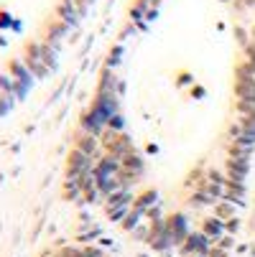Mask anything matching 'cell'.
<instances>
[{"label": "cell", "mask_w": 255, "mask_h": 257, "mask_svg": "<svg viewBox=\"0 0 255 257\" xmlns=\"http://www.w3.org/2000/svg\"><path fill=\"white\" fill-rule=\"evenodd\" d=\"M13 102H16V97H6V94H0V117H3L8 109L13 107Z\"/></svg>", "instance_id": "obj_27"}, {"label": "cell", "mask_w": 255, "mask_h": 257, "mask_svg": "<svg viewBox=\"0 0 255 257\" xmlns=\"http://www.w3.org/2000/svg\"><path fill=\"white\" fill-rule=\"evenodd\" d=\"M237 94H240V99H245V97H255V79H242V82H237Z\"/></svg>", "instance_id": "obj_20"}, {"label": "cell", "mask_w": 255, "mask_h": 257, "mask_svg": "<svg viewBox=\"0 0 255 257\" xmlns=\"http://www.w3.org/2000/svg\"><path fill=\"white\" fill-rule=\"evenodd\" d=\"M133 206H120V209H107V214H110V219L113 222H123V219L128 216V211H130Z\"/></svg>", "instance_id": "obj_26"}, {"label": "cell", "mask_w": 255, "mask_h": 257, "mask_svg": "<svg viewBox=\"0 0 255 257\" xmlns=\"http://www.w3.org/2000/svg\"><path fill=\"white\" fill-rule=\"evenodd\" d=\"M56 56H59V46H51V44H44V56L41 61L46 64V69H56Z\"/></svg>", "instance_id": "obj_18"}, {"label": "cell", "mask_w": 255, "mask_h": 257, "mask_svg": "<svg viewBox=\"0 0 255 257\" xmlns=\"http://www.w3.org/2000/svg\"><path fill=\"white\" fill-rule=\"evenodd\" d=\"M214 244H212V239L204 234V232H189V237H187V242L181 244V252H184L187 257H194V254H209V249H212Z\"/></svg>", "instance_id": "obj_2"}, {"label": "cell", "mask_w": 255, "mask_h": 257, "mask_svg": "<svg viewBox=\"0 0 255 257\" xmlns=\"http://www.w3.org/2000/svg\"><path fill=\"white\" fill-rule=\"evenodd\" d=\"M107 151H110V156H115V158H120V161H123V158H125L128 153H133L130 138L120 133V135H118V138H115L113 143H107Z\"/></svg>", "instance_id": "obj_8"}, {"label": "cell", "mask_w": 255, "mask_h": 257, "mask_svg": "<svg viewBox=\"0 0 255 257\" xmlns=\"http://www.w3.org/2000/svg\"><path fill=\"white\" fill-rule=\"evenodd\" d=\"M240 125H242L245 133H255V115H242Z\"/></svg>", "instance_id": "obj_28"}, {"label": "cell", "mask_w": 255, "mask_h": 257, "mask_svg": "<svg viewBox=\"0 0 255 257\" xmlns=\"http://www.w3.org/2000/svg\"><path fill=\"white\" fill-rule=\"evenodd\" d=\"M120 56H123V46H115L113 54H110V59H107V66H118L120 64Z\"/></svg>", "instance_id": "obj_30"}, {"label": "cell", "mask_w": 255, "mask_h": 257, "mask_svg": "<svg viewBox=\"0 0 255 257\" xmlns=\"http://www.w3.org/2000/svg\"><path fill=\"white\" fill-rule=\"evenodd\" d=\"M66 23L64 21H59V23H54L51 28H49V33H46V44H51V46H59V41H61V36L66 33Z\"/></svg>", "instance_id": "obj_16"}, {"label": "cell", "mask_w": 255, "mask_h": 257, "mask_svg": "<svg viewBox=\"0 0 255 257\" xmlns=\"http://www.w3.org/2000/svg\"><path fill=\"white\" fill-rule=\"evenodd\" d=\"M220 247H222V249H230V247H232V237H230V239L225 237V239L220 242Z\"/></svg>", "instance_id": "obj_35"}, {"label": "cell", "mask_w": 255, "mask_h": 257, "mask_svg": "<svg viewBox=\"0 0 255 257\" xmlns=\"http://www.w3.org/2000/svg\"><path fill=\"white\" fill-rule=\"evenodd\" d=\"M97 138L95 135H84V138H79V143H77V151H82L84 156H90V158H95L97 156Z\"/></svg>", "instance_id": "obj_14"}, {"label": "cell", "mask_w": 255, "mask_h": 257, "mask_svg": "<svg viewBox=\"0 0 255 257\" xmlns=\"http://www.w3.org/2000/svg\"><path fill=\"white\" fill-rule=\"evenodd\" d=\"M245 51H247V56H250V64H255V44H247Z\"/></svg>", "instance_id": "obj_33"}, {"label": "cell", "mask_w": 255, "mask_h": 257, "mask_svg": "<svg viewBox=\"0 0 255 257\" xmlns=\"http://www.w3.org/2000/svg\"><path fill=\"white\" fill-rule=\"evenodd\" d=\"M0 94L6 97H16V82L11 74H0Z\"/></svg>", "instance_id": "obj_19"}, {"label": "cell", "mask_w": 255, "mask_h": 257, "mask_svg": "<svg viewBox=\"0 0 255 257\" xmlns=\"http://www.w3.org/2000/svg\"><path fill=\"white\" fill-rule=\"evenodd\" d=\"M95 168V163H92V158L90 156H84L82 151H71V156H69V166H66V178H71V181H77L79 176H84V173H90Z\"/></svg>", "instance_id": "obj_3"}, {"label": "cell", "mask_w": 255, "mask_h": 257, "mask_svg": "<svg viewBox=\"0 0 255 257\" xmlns=\"http://www.w3.org/2000/svg\"><path fill=\"white\" fill-rule=\"evenodd\" d=\"M123 171H128L133 178H138V176L143 173V158H140L138 153H128V156L123 158Z\"/></svg>", "instance_id": "obj_10"}, {"label": "cell", "mask_w": 255, "mask_h": 257, "mask_svg": "<svg viewBox=\"0 0 255 257\" xmlns=\"http://www.w3.org/2000/svg\"><path fill=\"white\" fill-rule=\"evenodd\" d=\"M59 16H61V21H64L66 26H77V21H79V13L74 11V3H71V0H61Z\"/></svg>", "instance_id": "obj_12"}, {"label": "cell", "mask_w": 255, "mask_h": 257, "mask_svg": "<svg viewBox=\"0 0 255 257\" xmlns=\"http://www.w3.org/2000/svg\"><path fill=\"white\" fill-rule=\"evenodd\" d=\"M255 153V148H247V145H240V143H232L230 145V158H240V161H250Z\"/></svg>", "instance_id": "obj_17"}, {"label": "cell", "mask_w": 255, "mask_h": 257, "mask_svg": "<svg viewBox=\"0 0 255 257\" xmlns=\"http://www.w3.org/2000/svg\"><path fill=\"white\" fill-rule=\"evenodd\" d=\"M133 194L130 189H118L113 191L110 196H107V209H120V206H133Z\"/></svg>", "instance_id": "obj_9"}, {"label": "cell", "mask_w": 255, "mask_h": 257, "mask_svg": "<svg viewBox=\"0 0 255 257\" xmlns=\"http://www.w3.org/2000/svg\"><path fill=\"white\" fill-rule=\"evenodd\" d=\"M84 257H105V254H102L100 247H90V244H87V247H84Z\"/></svg>", "instance_id": "obj_31"}, {"label": "cell", "mask_w": 255, "mask_h": 257, "mask_svg": "<svg viewBox=\"0 0 255 257\" xmlns=\"http://www.w3.org/2000/svg\"><path fill=\"white\" fill-rule=\"evenodd\" d=\"M107 130H113V133H123V130H125V120H123V115H120V112H118L115 117L107 120Z\"/></svg>", "instance_id": "obj_25"}, {"label": "cell", "mask_w": 255, "mask_h": 257, "mask_svg": "<svg viewBox=\"0 0 255 257\" xmlns=\"http://www.w3.org/2000/svg\"><path fill=\"white\" fill-rule=\"evenodd\" d=\"M59 257H84V249H77V247H64L59 252Z\"/></svg>", "instance_id": "obj_29"}, {"label": "cell", "mask_w": 255, "mask_h": 257, "mask_svg": "<svg viewBox=\"0 0 255 257\" xmlns=\"http://www.w3.org/2000/svg\"><path fill=\"white\" fill-rule=\"evenodd\" d=\"M250 173V161H240V158H230L227 161V181H235V183H242L245 176Z\"/></svg>", "instance_id": "obj_7"}, {"label": "cell", "mask_w": 255, "mask_h": 257, "mask_svg": "<svg viewBox=\"0 0 255 257\" xmlns=\"http://www.w3.org/2000/svg\"><path fill=\"white\" fill-rule=\"evenodd\" d=\"M92 109H97V112L105 117V122H107L110 117L118 115V94H97Z\"/></svg>", "instance_id": "obj_5"}, {"label": "cell", "mask_w": 255, "mask_h": 257, "mask_svg": "<svg viewBox=\"0 0 255 257\" xmlns=\"http://www.w3.org/2000/svg\"><path fill=\"white\" fill-rule=\"evenodd\" d=\"M247 6H255V0H247Z\"/></svg>", "instance_id": "obj_38"}, {"label": "cell", "mask_w": 255, "mask_h": 257, "mask_svg": "<svg viewBox=\"0 0 255 257\" xmlns=\"http://www.w3.org/2000/svg\"><path fill=\"white\" fill-rule=\"evenodd\" d=\"M235 214V204H230V201H225V204H217V219H230Z\"/></svg>", "instance_id": "obj_22"}, {"label": "cell", "mask_w": 255, "mask_h": 257, "mask_svg": "<svg viewBox=\"0 0 255 257\" xmlns=\"http://www.w3.org/2000/svg\"><path fill=\"white\" fill-rule=\"evenodd\" d=\"M11 77L16 82V99H23L33 84V74L28 71V66L21 61V59H13L11 61Z\"/></svg>", "instance_id": "obj_1"}, {"label": "cell", "mask_w": 255, "mask_h": 257, "mask_svg": "<svg viewBox=\"0 0 255 257\" xmlns=\"http://www.w3.org/2000/svg\"><path fill=\"white\" fill-rule=\"evenodd\" d=\"M230 135H232V140H237V138L242 135V125H232V127H230Z\"/></svg>", "instance_id": "obj_32"}, {"label": "cell", "mask_w": 255, "mask_h": 257, "mask_svg": "<svg viewBox=\"0 0 255 257\" xmlns=\"http://www.w3.org/2000/svg\"><path fill=\"white\" fill-rule=\"evenodd\" d=\"M143 216H145V214H140L138 209H130V211H128V216L123 219V229H135V227H138V222H140Z\"/></svg>", "instance_id": "obj_21"}, {"label": "cell", "mask_w": 255, "mask_h": 257, "mask_svg": "<svg viewBox=\"0 0 255 257\" xmlns=\"http://www.w3.org/2000/svg\"><path fill=\"white\" fill-rule=\"evenodd\" d=\"M23 64L28 66V71L33 74V79H44V77L49 74V69H46V64H44L41 59H23Z\"/></svg>", "instance_id": "obj_15"}, {"label": "cell", "mask_w": 255, "mask_h": 257, "mask_svg": "<svg viewBox=\"0 0 255 257\" xmlns=\"http://www.w3.org/2000/svg\"><path fill=\"white\" fill-rule=\"evenodd\" d=\"M237 109L242 115H255V97H245L237 102Z\"/></svg>", "instance_id": "obj_23"}, {"label": "cell", "mask_w": 255, "mask_h": 257, "mask_svg": "<svg viewBox=\"0 0 255 257\" xmlns=\"http://www.w3.org/2000/svg\"><path fill=\"white\" fill-rule=\"evenodd\" d=\"M192 204H194V206H209V204H214V199L202 189V191H197V194L192 196Z\"/></svg>", "instance_id": "obj_24"}, {"label": "cell", "mask_w": 255, "mask_h": 257, "mask_svg": "<svg viewBox=\"0 0 255 257\" xmlns=\"http://www.w3.org/2000/svg\"><path fill=\"white\" fill-rule=\"evenodd\" d=\"M8 23H11V18H8V16H0V26H8Z\"/></svg>", "instance_id": "obj_37"}, {"label": "cell", "mask_w": 255, "mask_h": 257, "mask_svg": "<svg viewBox=\"0 0 255 257\" xmlns=\"http://www.w3.org/2000/svg\"><path fill=\"white\" fill-rule=\"evenodd\" d=\"M105 127H107V122H105V117L97 112V109H90V112L82 115V130H84L87 135H95V138H97Z\"/></svg>", "instance_id": "obj_6"}, {"label": "cell", "mask_w": 255, "mask_h": 257, "mask_svg": "<svg viewBox=\"0 0 255 257\" xmlns=\"http://www.w3.org/2000/svg\"><path fill=\"white\" fill-rule=\"evenodd\" d=\"M166 229H168L171 244H184V242H187V237H189L187 216H184V214H174V216H168V222H166Z\"/></svg>", "instance_id": "obj_4"}, {"label": "cell", "mask_w": 255, "mask_h": 257, "mask_svg": "<svg viewBox=\"0 0 255 257\" xmlns=\"http://www.w3.org/2000/svg\"><path fill=\"white\" fill-rule=\"evenodd\" d=\"M140 16H143V8H140V6H138V8H133V18H135V21H140Z\"/></svg>", "instance_id": "obj_36"}, {"label": "cell", "mask_w": 255, "mask_h": 257, "mask_svg": "<svg viewBox=\"0 0 255 257\" xmlns=\"http://www.w3.org/2000/svg\"><path fill=\"white\" fill-rule=\"evenodd\" d=\"M158 204V194L156 191H148V194H143V196H138L135 201H133V209H138L140 214H145L148 209H153Z\"/></svg>", "instance_id": "obj_13"}, {"label": "cell", "mask_w": 255, "mask_h": 257, "mask_svg": "<svg viewBox=\"0 0 255 257\" xmlns=\"http://www.w3.org/2000/svg\"><path fill=\"white\" fill-rule=\"evenodd\" d=\"M209 257H225V249H222V247H217V249L212 247V249H209Z\"/></svg>", "instance_id": "obj_34"}, {"label": "cell", "mask_w": 255, "mask_h": 257, "mask_svg": "<svg viewBox=\"0 0 255 257\" xmlns=\"http://www.w3.org/2000/svg\"><path fill=\"white\" fill-rule=\"evenodd\" d=\"M202 232L209 239H220L225 234V222H222V219H217V216H212V219H207V222H204V229Z\"/></svg>", "instance_id": "obj_11"}]
</instances>
